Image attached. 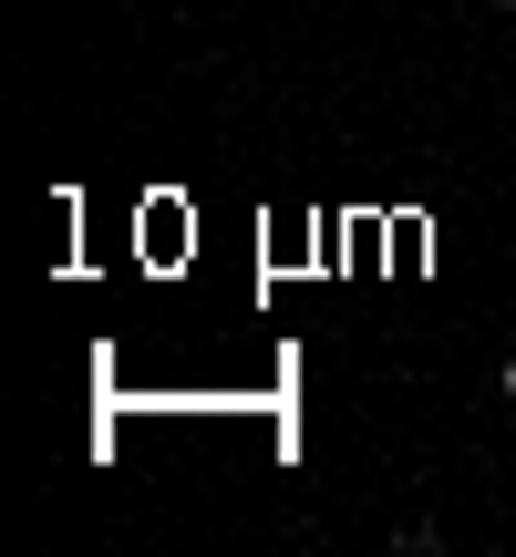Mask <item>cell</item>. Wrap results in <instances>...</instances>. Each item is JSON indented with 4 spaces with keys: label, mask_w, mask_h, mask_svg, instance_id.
Returning a JSON list of instances; mask_svg holds the SVG:
<instances>
[{
    "label": "cell",
    "mask_w": 516,
    "mask_h": 557,
    "mask_svg": "<svg viewBox=\"0 0 516 557\" xmlns=\"http://www.w3.org/2000/svg\"><path fill=\"white\" fill-rule=\"evenodd\" d=\"M506 403H516V361H506Z\"/></svg>",
    "instance_id": "1"
},
{
    "label": "cell",
    "mask_w": 516,
    "mask_h": 557,
    "mask_svg": "<svg viewBox=\"0 0 516 557\" xmlns=\"http://www.w3.org/2000/svg\"><path fill=\"white\" fill-rule=\"evenodd\" d=\"M496 11H516V0H496Z\"/></svg>",
    "instance_id": "2"
}]
</instances>
